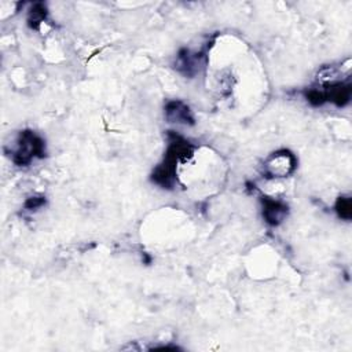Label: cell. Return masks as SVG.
I'll use <instances>...</instances> for the list:
<instances>
[{
    "instance_id": "7",
    "label": "cell",
    "mask_w": 352,
    "mask_h": 352,
    "mask_svg": "<svg viewBox=\"0 0 352 352\" xmlns=\"http://www.w3.org/2000/svg\"><path fill=\"white\" fill-rule=\"evenodd\" d=\"M47 18V9L46 5L43 3H35L29 12L28 16V25L32 29H39L40 25L45 23V20Z\"/></svg>"
},
{
    "instance_id": "1",
    "label": "cell",
    "mask_w": 352,
    "mask_h": 352,
    "mask_svg": "<svg viewBox=\"0 0 352 352\" xmlns=\"http://www.w3.org/2000/svg\"><path fill=\"white\" fill-rule=\"evenodd\" d=\"M193 153L194 147L188 140L169 131V146L164 161L153 171L151 181L162 189L172 190L176 185V164L188 161L193 157Z\"/></svg>"
},
{
    "instance_id": "3",
    "label": "cell",
    "mask_w": 352,
    "mask_h": 352,
    "mask_svg": "<svg viewBox=\"0 0 352 352\" xmlns=\"http://www.w3.org/2000/svg\"><path fill=\"white\" fill-rule=\"evenodd\" d=\"M297 168L296 155L286 149L274 151L268 155L263 165V175L267 179L288 178Z\"/></svg>"
},
{
    "instance_id": "4",
    "label": "cell",
    "mask_w": 352,
    "mask_h": 352,
    "mask_svg": "<svg viewBox=\"0 0 352 352\" xmlns=\"http://www.w3.org/2000/svg\"><path fill=\"white\" fill-rule=\"evenodd\" d=\"M203 60H204L203 53H192L190 50L184 49L179 51L178 58H176L175 68L186 77H194L200 72V68L203 66Z\"/></svg>"
},
{
    "instance_id": "6",
    "label": "cell",
    "mask_w": 352,
    "mask_h": 352,
    "mask_svg": "<svg viewBox=\"0 0 352 352\" xmlns=\"http://www.w3.org/2000/svg\"><path fill=\"white\" fill-rule=\"evenodd\" d=\"M263 218L270 226H279L288 216V205L279 200L263 197Z\"/></svg>"
},
{
    "instance_id": "2",
    "label": "cell",
    "mask_w": 352,
    "mask_h": 352,
    "mask_svg": "<svg viewBox=\"0 0 352 352\" xmlns=\"http://www.w3.org/2000/svg\"><path fill=\"white\" fill-rule=\"evenodd\" d=\"M10 157L18 166L29 165L35 158L46 157V142L34 131L25 129L20 132L17 144L10 151Z\"/></svg>"
},
{
    "instance_id": "9",
    "label": "cell",
    "mask_w": 352,
    "mask_h": 352,
    "mask_svg": "<svg viewBox=\"0 0 352 352\" xmlns=\"http://www.w3.org/2000/svg\"><path fill=\"white\" fill-rule=\"evenodd\" d=\"M305 98L308 101V103H311L312 106H322L326 102L325 94L322 90L318 88H311L305 92Z\"/></svg>"
},
{
    "instance_id": "10",
    "label": "cell",
    "mask_w": 352,
    "mask_h": 352,
    "mask_svg": "<svg viewBox=\"0 0 352 352\" xmlns=\"http://www.w3.org/2000/svg\"><path fill=\"white\" fill-rule=\"evenodd\" d=\"M46 205V199L45 197H31L25 201V210L27 211H36L40 210L42 207Z\"/></svg>"
},
{
    "instance_id": "5",
    "label": "cell",
    "mask_w": 352,
    "mask_h": 352,
    "mask_svg": "<svg viewBox=\"0 0 352 352\" xmlns=\"http://www.w3.org/2000/svg\"><path fill=\"white\" fill-rule=\"evenodd\" d=\"M164 114L169 123L184 124V125H194L196 124V118H194L190 108L185 102L178 101V99L166 102Z\"/></svg>"
},
{
    "instance_id": "8",
    "label": "cell",
    "mask_w": 352,
    "mask_h": 352,
    "mask_svg": "<svg viewBox=\"0 0 352 352\" xmlns=\"http://www.w3.org/2000/svg\"><path fill=\"white\" fill-rule=\"evenodd\" d=\"M336 212L340 219L351 221L352 218V203L349 197H340L336 203Z\"/></svg>"
}]
</instances>
